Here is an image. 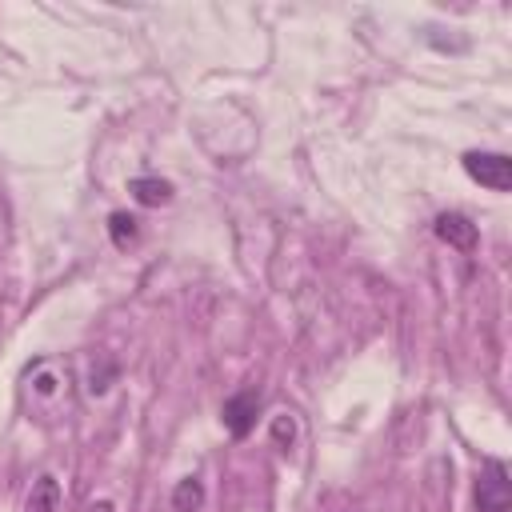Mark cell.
<instances>
[{"label": "cell", "mask_w": 512, "mask_h": 512, "mask_svg": "<svg viewBox=\"0 0 512 512\" xmlns=\"http://www.w3.org/2000/svg\"><path fill=\"white\" fill-rule=\"evenodd\" d=\"M128 192H132V200L144 204V208H160V204H168V200L176 196V188H172L168 180H160V176H132V180H128Z\"/></svg>", "instance_id": "cell-5"}, {"label": "cell", "mask_w": 512, "mask_h": 512, "mask_svg": "<svg viewBox=\"0 0 512 512\" xmlns=\"http://www.w3.org/2000/svg\"><path fill=\"white\" fill-rule=\"evenodd\" d=\"M108 236H112L116 248H132L140 240V220L128 216V212H112L108 216Z\"/></svg>", "instance_id": "cell-8"}, {"label": "cell", "mask_w": 512, "mask_h": 512, "mask_svg": "<svg viewBox=\"0 0 512 512\" xmlns=\"http://www.w3.org/2000/svg\"><path fill=\"white\" fill-rule=\"evenodd\" d=\"M432 232H436L448 248H456V252H476V244H480V232H476V224H472L464 212H440V216L432 220Z\"/></svg>", "instance_id": "cell-4"}, {"label": "cell", "mask_w": 512, "mask_h": 512, "mask_svg": "<svg viewBox=\"0 0 512 512\" xmlns=\"http://www.w3.org/2000/svg\"><path fill=\"white\" fill-rule=\"evenodd\" d=\"M84 512H116V508H112V500H92Z\"/></svg>", "instance_id": "cell-10"}, {"label": "cell", "mask_w": 512, "mask_h": 512, "mask_svg": "<svg viewBox=\"0 0 512 512\" xmlns=\"http://www.w3.org/2000/svg\"><path fill=\"white\" fill-rule=\"evenodd\" d=\"M476 512H512V480L504 460H484L476 480Z\"/></svg>", "instance_id": "cell-1"}, {"label": "cell", "mask_w": 512, "mask_h": 512, "mask_svg": "<svg viewBox=\"0 0 512 512\" xmlns=\"http://www.w3.org/2000/svg\"><path fill=\"white\" fill-rule=\"evenodd\" d=\"M60 504H64V496H60V480L56 476H36V484H32V492H28V504H24V512H60Z\"/></svg>", "instance_id": "cell-6"}, {"label": "cell", "mask_w": 512, "mask_h": 512, "mask_svg": "<svg viewBox=\"0 0 512 512\" xmlns=\"http://www.w3.org/2000/svg\"><path fill=\"white\" fill-rule=\"evenodd\" d=\"M256 412H260V392H256V388H244V392H236V396L224 400L220 420H224V428H228L236 440H244V436L256 428Z\"/></svg>", "instance_id": "cell-3"}, {"label": "cell", "mask_w": 512, "mask_h": 512, "mask_svg": "<svg viewBox=\"0 0 512 512\" xmlns=\"http://www.w3.org/2000/svg\"><path fill=\"white\" fill-rule=\"evenodd\" d=\"M200 508H204V484L196 476L176 480V488H172V512H200Z\"/></svg>", "instance_id": "cell-7"}, {"label": "cell", "mask_w": 512, "mask_h": 512, "mask_svg": "<svg viewBox=\"0 0 512 512\" xmlns=\"http://www.w3.org/2000/svg\"><path fill=\"white\" fill-rule=\"evenodd\" d=\"M272 440H276L284 452L292 448V440H296V424H292V416H276V420H272Z\"/></svg>", "instance_id": "cell-9"}, {"label": "cell", "mask_w": 512, "mask_h": 512, "mask_svg": "<svg viewBox=\"0 0 512 512\" xmlns=\"http://www.w3.org/2000/svg\"><path fill=\"white\" fill-rule=\"evenodd\" d=\"M332 512H360V508H352V504H348V508H332Z\"/></svg>", "instance_id": "cell-11"}, {"label": "cell", "mask_w": 512, "mask_h": 512, "mask_svg": "<svg viewBox=\"0 0 512 512\" xmlns=\"http://www.w3.org/2000/svg\"><path fill=\"white\" fill-rule=\"evenodd\" d=\"M460 164L476 184H484L492 192H508L512 188V160L504 152H464Z\"/></svg>", "instance_id": "cell-2"}]
</instances>
